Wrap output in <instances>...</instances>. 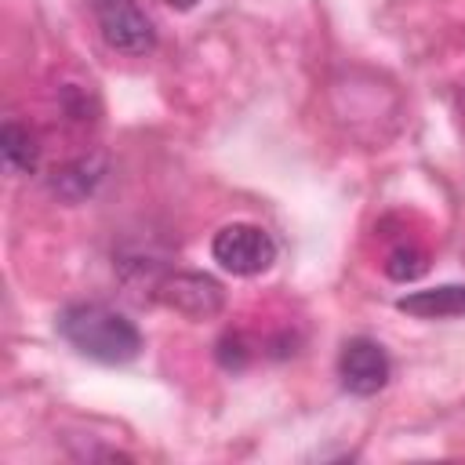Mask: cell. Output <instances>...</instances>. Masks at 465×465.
Here are the masks:
<instances>
[{
  "label": "cell",
  "instance_id": "5b68a950",
  "mask_svg": "<svg viewBox=\"0 0 465 465\" xmlns=\"http://www.w3.org/2000/svg\"><path fill=\"white\" fill-rule=\"evenodd\" d=\"M156 298L163 305H171L174 312L189 316V320H211L225 305V294H222L218 280H211L203 272H174V276L160 280Z\"/></svg>",
  "mask_w": 465,
  "mask_h": 465
},
{
  "label": "cell",
  "instance_id": "ba28073f",
  "mask_svg": "<svg viewBox=\"0 0 465 465\" xmlns=\"http://www.w3.org/2000/svg\"><path fill=\"white\" fill-rule=\"evenodd\" d=\"M425 269H429V258H425V251L414 247V243H400L396 251L385 254V276L396 280V283H411V280H418Z\"/></svg>",
  "mask_w": 465,
  "mask_h": 465
},
{
  "label": "cell",
  "instance_id": "8fae6325",
  "mask_svg": "<svg viewBox=\"0 0 465 465\" xmlns=\"http://www.w3.org/2000/svg\"><path fill=\"white\" fill-rule=\"evenodd\" d=\"M461 116H465V91H461Z\"/></svg>",
  "mask_w": 465,
  "mask_h": 465
},
{
  "label": "cell",
  "instance_id": "8992f818",
  "mask_svg": "<svg viewBox=\"0 0 465 465\" xmlns=\"http://www.w3.org/2000/svg\"><path fill=\"white\" fill-rule=\"evenodd\" d=\"M396 309L414 320H458V316H465V283L411 291L396 302Z\"/></svg>",
  "mask_w": 465,
  "mask_h": 465
},
{
  "label": "cell",
  "instance_id": "277c9868",
  "mask_svg": "<svg viewBox=\"0 0 465 465\" xmlns=\"http://www.w3.org/2000/svg\"><path fill=\"white\" fill-rule=\"evenodd\" d=\"M338 378L341 389L352 396H374L392 378V360L374 338H349L338 352Z\"/></svg>",
  "mask_w": 465,
  "mask_h": 465
},
{
  "label": "cell",
  "instance_id": "9c48e42d",
  "mask_svg": "<svg viewBox=\"0 0 465 465\" xmlns=\"http://www.w3.org/2000/svg\"><path fill=\"white\" fill-rule=\"evenodd\" d=\"M218 360H222V367L240 371V367L247 363V345H243V338H240V334H225V338L218 341Z\"/></svg>",
  "mask_w": 465,
  "mask_h": 465
},
{
  "label": "cell",
  "instance_id": "7a4b0ae2",
  "mask_svg": "<svg viewBox=\"0 0 465 465\" xmlns=\"http://www.w3.org/2000/svg\"><path fill=\"white\" fill-rule=\"evenodd\" d=\"M276 254H280V247H276L272 232L254 222L222 225L211 240V258L232 276H262L265 269H272Z\"/></svg>",
  "mask_w": 465,
  "mask_h": 465
},
{
  "label": "cell",
  "instance_id": "52a82bcc",
  "mask_svg": "<svg viewBox=\"0 0 465 465\" xmlns=\"http://www.w3.org/2000/svg\"><path fill=\"white\" fill-rule=\"evenodd\" d=\"M0 153H4V163L18 174H33L36 163H40V145L36 138L18 124V120H7L4 131H0Z\"/></svg>",
  "mask_w": 465,
  "mask_h": 465
},
{
  "label": "cell",
  "instance_id": "3957f363",
  "mask_svg": "<svg viewBox=\"0 0 465 465\" xmlns=\"http://www.w3.org/2000/svg\"><path fill=\"white\" fill-rule=\"evenodd\" d=\"M91 11L105 47L120 54H149L156 47L153 18L138 7V0H91Z\"/></svg>",
  "mask_w": 465,
  "mask_h": 465
},
{
  "label": "cell",
  "instance_id": "30bf717a",
  "mask_svg": "<svg viewBox=\"0 0 465 465\" xmlns=\"http://www.w3.org/2000/svg\"><path fill=\"white\" fill-rule=\"evenodd\" d=\"M163 4H167V7H174V11H193L200 0H163Z\"/></svg>",
  "mask_w": 465,
  "mask_h": 465
},
{
  "label": "cell",
  "instance_id": "6da1fadb",
  "mask_svg": "<svg viewBox=\"0 0 465 465\" xmlns=\"http://www.w3.org/2000/svg\"><path fill=\"white\" fill-rule=\"evenodd\" d=\"M58 334L94 363H131L142 352V331L124 312L102 302H73L54 320Z\"/></svg>",
  "mask_w": 465,
  "mask_h": 465
}]
</instances>
